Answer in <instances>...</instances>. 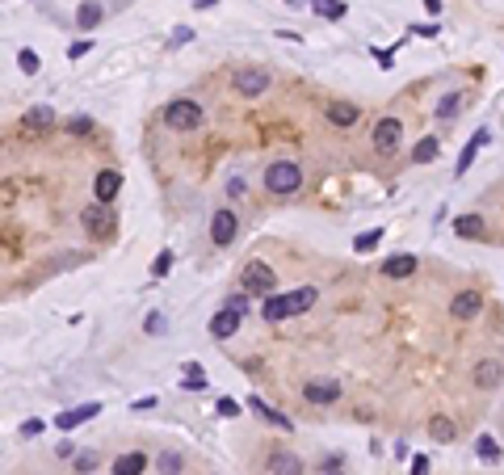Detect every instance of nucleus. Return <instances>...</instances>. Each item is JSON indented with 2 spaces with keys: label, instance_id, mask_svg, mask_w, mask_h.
I'll list each match as a JSON object with an SVG mask.
<instances>
[{
  "label": "nucleus",
  "instance_id": "4",
  "mask_svg": "<svg viewBox=\"0 0 504 475\" xmlns=\"http://www.w3.org/2000/svg\"><path fill=\"white\" fill-rule=\"evenodd\" d=\"M273 286H278V274L265 261H248L244 265V290L248 295H273Z\"/></svg>",
  "mask_w": 504,
  "mask_h": 475
},
{
  "label": "nucleus",
  "instance_id": "21",
  "mask_svg": "<svg viewBox=\"0 0 504 475\" xmlns=\"http://www.w3.org/2000/svg\"><path fill=\"white\" fill-rule=\"evenodd\" d=\"M454 434H458V429H454V421H450V417H442V413H437V417L429 421V438H433V442H454Z\"/></svg>",
  "mask_w": 504,
  "mask_h": 475
},
{
  "label": "nucleus",
  "instance_id": "11",
  "mask_svg": "<svg viewBox=\"0 0 504 475\" xmlns=\"http://www.w3.org/2000/svg\"><path fill=\"white\" fill-rule=\"evenodd\" d=\"M488 139H492V135H488V126H479V131H475V135L467 139V147H463V156H458V164H454V173H467V168L475 164V156H479V147H484Z\"/></svg>",
  "mask_w": 504,
  "mask_h": 475
},
{
  "label": "nucleus",
  "instance_id": "28",
  "mask_svg": "<svg viewBox=\"0 0 504 475\" xmlns=\"http://www.w3.org/2000/svg\"><path fill=\"white\" fill-rule=\"evenodd\" d=\"M379 240H383V227H374V232H362V236L353 240V248H357V253H374V248H379Z\"/></svg>",
  "mask_w": 504,
  "mask_h": 475
},
{
  "label": "nucleus",
  "instance_id": "9",
  "mask_svg": "<svg viewBox=\"0 0 504 475\" xmlns=\"http://www.w3.org/2000/svg\"><path fill=\"white\" fill-rule=\"evenodd\" d=\"M93 189H97V202H105V206H109V202L118 198V189H122V173H114V168H101Z\"/></svg>",
  "mask_w": 504,
  "mask_h": 475
},
{
  "label": "nucleus",
  "instance_id": "24",
  "mask_svg": "<svg viewBox=\"0 0 504 475\" xmlns=\"http://www.w3.org/2000/svg\"><path fill=\"white\" fill-rule=\"evenodd\" d=\"M76 21H80V29H93V25L101 21V4H93V0H84V4L76 8Z\"/></svg>",
  "mask_w": 504,
  "mask_h": 475
},
{
  "label": "nucleus",
  "instance_id": "42",
  "mask_svg": "<svg viewBox=\"0 0 504 475\" xmlns=\"http://www.w3.org/2000/svg\"><path fill=\"white\" fill-rule=\"evenodd\" d=\"M425 8H429V13H442V0H425Z\"/></svg>",
  "mask_w": 504,
  "mask_h": 475
},
{
  "label": "nucleus",
  "instance_id": "25",
  "mask_svg": "<svg viewBox=\"0 0 504 475\" xmlns=\"http://www.w3.org/2000/svg\"><path fill=\"white\" fill-rule=\"evenodd\" d=\"M252 408H257V413H261V417H265L269 425H278V429H290V421H286L282 413H273V408H269L265 400H257V396H252Z\"/></svg>",
  "mask_w": 504,
  "mask_h": 475
},
{
  "label": "nucleus",
  "instance_id": "29",
  "mask_svg": "<svg viewBox=\"0 0 504 475\" xmlns=\"http://www.w3.org/2000/svg\"><path fill=\"white\" fill-rule=\"evenodd\" d=\"M185 387H189V392H202V387H206V375H202V366H198V362H189V366H185Z\"/></svg>",
  "mask_w": 504,
  "mask_h": 475
},
{
  "label": "nucleus",
  "instance_id": "36",
  "mask_svg": "<svg viewBox=\"0 0 504 475\" xmlns=\"http://www.w3.org/2000/svg\"><path fill=\"white\" fill-rule=\"evenodd\" d=\"M93 467H97V455H93V450L76 459V471H80V475H88V471H93Z\"/></svg>",
  "mask_w": 504,
  "mask_h": 475
},
{
  "label": "nucleus",
  "instance_id": "38",
  "mask_svg": "<svg viewBox=\"0 0 504 475\" xmlns=\"http://www.w3.org/2000/svg\"><path fill=\"white\" fill-rule=\"evenodd\" d=\"M143 328H147V333H164V316H147Z\"/></svg>",
  "mask_w": 504,
  "mask_h": 475
},
{
  "label": "nucleus",
  "instance_id": "10",
  "mask_svg": "<svg viewBox=\"0 0 504 475\" xmlns=\"http://www.w3.org/2000/svg\"><path fill=\"white\" fill-rule=\"evenodd\" d=\"M50 122H55V109H50V105H34V109H25V114H21L17 131H25V135H29V131H42V126H50Z\"/></svg>",
  "mask_w": 504,
  "mask_h": 475
},
{
  "label": "nucleus",
  "instance_id": "30",
  "mask_svg": "<svg viewBox=\"0 0 504 475\" xmlns=\"http://www.w3.org/2000/svg\"><path fill=\"white\" fill-rule=\"evenodd\" d=\"M454 114H458V97L450 93V97H442V101H437V118L446 122V118H454Z\"/></svg>",
  "mask_w": 504,
  "mask_h": 475
},
{
  "label": "nucleus",
  "instance_id": "33",
  "mask_svg": "<svg viewBox=\"0 0 504 475\" xmlns=\"http://www.w3.org/2000/svg\"><path fill=\"white\" fill-rule=\"evenodd\" d=\"M67 131H71V135H88V131H93V118L76 114V118H67Z\"/></svg>",
  "mask_w": 504,
  "mask_h": 475
},
{
  "label": "nucleus",
  "instance_id": "12",
  "mask_svg": "<svg viewBox=\"0 0 504 475\" xmlns=\"http://www.w3.org/2000/svg\"><path fill=\"white\" fill-rule=\"evenodd\" d=\"M336 396H341V383H332V379L307 383V387H303V400H307V404H332Z\"/></svg>",
  "mask_w": 504,
  "mask_h": 475
},
{
  "label": "nucleus",
  "instance_id": "26",
  "mask_svg": "<svg viewBox=\"0 0 504 475\" xmlns=\"http://www.w3.org/2000/svg\"><path fill=\"white\" fill-rule=\"evenodd\" d=\"M475 450H479V459H484V463H500V446H496V438H488V434H484V438L475 442Z\"/></svg>",
  "mask_w": 504,
  "mask_h": 475
},
{
  "label": "nucleus",
  "instance_id": "43",
  "mask_svg": "<svg viewBox=\"0 0 504 475\" xmlns=\"http://www.w3.org/2000/svg\"><path fill=\"white\" fill-rule=\"evenodd\" d=\"M219 0H193V8H214Z\"/></svg>",
  "mask_w": 504,
  "mask_h": 475
},
{
  "label": "nucleus",
  "instance_id": "44",
  "mask_svg": "<svg viewBox=\"0 0 504 475\" xmlns=\"http://www.w3.org/2000/svg\"><path fill=\"white\" fill-rule=\"evenodd\" d=\"M328 475H341V471H328Z\"/></svg>",
  "mask_w": 504,
  "mask_h": 475
},
{
  "label": "nucleus",
  "instance_id": "35",
  "mask_svg": "<svg viewBox=\"0 0 504 475\" xmlns=\"http://www.w3.org/2000/svg\"><path fill=\"white\" fill-rule=\"evenodd\" d=\"M189 38H193V29H189V25H177V29H172V38H168V42H172V46H185V42H189Z\"/></svg>",
  "mask_w": 504,
  "mask_h": 475
},
{
  "label": "nucleus",
  "instance_id": "32",
  "mask_svg": "<svg viewBox=\"0 0 504 475\" xmlns=\"http://www.w3.org/2000/svg\"><path fill=\"white\" fill-rule=\"evenodd\" d=\"M17 63H21V72H25V76H34V72H38V55H34L29 46H25V51L17 55Z\"/></svg>",
  "mask_w": 504,
  "mask_h": 475
},
{
  "label": "nucleus",
  "instance_id": "45",
  "mask_svg": "<svg viewBox=\"0 0 504 475\" xmlns=\"http://www.w3.org/2000/svg\"><path fill=\"white\" fill-rule=\"evenodd\" d=\"M286 4H294V0H286Z\"/></svg>",
  "mask_w": 504,
  "mask_h": 475
},
{
  "label": "nucleus",
  "instance_id": "15",
  "mask_svg": "<svg viewBox=\"0 0 504 475\" xmlns=\"http://www.w3.org/2000/svg\"><path fill=\"white\" fill-rule=\"evenodd\" d=\"M265 467H269V475H303V463L294 455H286V450H273Z\"/></svg>",
  "mask_w": 504,
  "mask_h": 475
},
{
  "label": "nucleus",
  "instance_id": "20",
  "mask_svg": "<svg viewBox=\"0 0 504 475\" xmlns=\"http://www.w3.org/2000/svg\"><path fill=\"white\" fill-rule=\"evenodd\" d=\"M475 383L492 392V387L500 383V362H492V358H488V362H479V366H475Z\"/></svg>",
  "mask_w": 504,
  "mask_h": 475
},
{
  "label": "nucleus",
  "instance_id": "41",
  "mask_svg": "<svg viewBox=\"0 0 504 475\" xmlns=\"http://www.w3.org/2000/svg\"><path fill=\"white\" fill-rule=\"evenodd\" d=\"M429 471V459H425V455H416V459H412V475H425Z\"/></svg>",
  "mask_w": 504,
  "mask_h": 475
},
{
  "label": "nucleus",
  "instance_id": "40",
  "mask_svg": "<svg viewBox=\"0 0 504 475\" xmlns=\"http://www.w3.org/2000/svg\"><path fill=\"white\" fill-rule=\"evenodd\" d=\"M21 434H25V438H38V434H42V421H25Z\"/></svg>",
  "mask_w": 504,
  "mask_h": 475
},
{
  "label": "nucleus",
  "instance_id": "13",
  "mask_svg": "<svg viewBox=\"0 0 504 475\" xmlns=\"http://www.w3.org/2000/svg\"><path fill=\"white\" fill-rule=\"evenodd\" d=\"M236 328H240V312H236V307H223V312L210 320V337H219V341H227Z\"/></svg>",
  "mask_w": 504,
  "mask_h": 475
},
{
  "label": "nucleus",
  "instance_id": "27",
  "mask_svg": "<svg viewBox=\"0 0 504 475\" xmlns=\"http://www.w3.org/2000/svg\"><path fill=\"white\" fill-rule=\"evenodd\" d=\"M156 467H160V475H181L185 459H181L177 450H168V455H160V463H156Z\"/></svg>",
  "mask_w": 504,
  "mask_h": 475
},
{
  "label": "nucleus",
  "instance_id": "6",
  "mask_svg": "<svg viewBox=\"0 0 504 475\" xmlns=\"http://www.w3.org/2000/svg\"><path fill=\"white\" fill-rule=\"evenodd\" d=\"M210 240H214V244H231V240H236V215H231L227 206L214 210V219H210Z\"/></svg>",
  "mask_w": 504,
  "mask_h": 475
},
{
  "label": "nucleus",
  "instance_id": "16",
  "mask_svg": "<svg viewBox=\"0 0 504 475\" xmlns=\"http://www.w3.org/2000/svg\"><path fill=\"white\" fill-rule=\"evenodd\" d=\"M484 232H488V223L479 215H458L454 219V236H463V240H479Z\"/></svg>",
  "mask_w": 504,
  "mask_h": 475
},
{
  "label": "nucleus",
  "instance_id": "34",
  "mask_svg": "<svg viewBox=\"0 0 504 475\" xmlns=\"http://www.w3.org/2000/svg\"><path fill=\"white\" fill-rule=\"evenodd\" d=\"M219 417H240V404L231 396H219Z\"/></svg>",
  "mask_w": 504,
  "mask_h": 475
},
{
  "label": "nucleus",
  "instance_id": "1",
  "mask_svg": "<svg viewBox=\"0 0 504 475\" xmlns=\"http://www.w3.org/2000/svg\"><path fill=\"white\" fill-rule=\"evenodd\" d=\"M80 223H84V232H88L93 240H114V236H118V215H114V206H105V202L84 206Z\"/></svg>",
  "mask_w": 504,
  "mask_h": 475
},
{
  "label": "nucleus",
  "instance_id": "31",
  "mask_svg": "<svg viewBox=\"0 0 504 475\" xmlns=\"http://www.w3.org/2000/svg\"><path fill=\"white\" fill-rule=\"evenodd\" d=\"M168 269H172V253H168V248H164V253H160V257H156V261H151V278H164V274H168Z\"/></svg>",
  "mask_w": 504,
  "mask_h": 475
},
{
  "label": "nucleus",
  "instance_id": "17",
  "mask_svg": "<svg viewBox=\"0 0 504 475\" xmlns=\"http://www.w3.org/2000/svg\"><path fill=\"white\" fill-rule=\"evenodd\" d=\"M383 274H387V278H412V274H416V257H412V253H400V257H387V265H383Z\"/></svg>",
  "mask_w": 504,
  "mask_h": 475
},
{
  "label": "nucleus",
  "instance_id": "18",
  "mask_svg": "<svg viewBox=\"0 0 504 475\" xmlns=\"http://www.w3.org/2000/svg\"><path fill=\"white\" fill-rule=\"evenodd\" d=\"M143 471H147V455H139V450L114 459V475H143Z\"/></svg>",
  "mask_w": 504,
  "mask_h": 475
},
{
  "label": "nucleus",
  "instance_id": "14",
  "mask_svg": "<svg viewBox=\"0 0 504 475\" xmlns=\"http://www.w3.org/2000/svg\"><path fill=\"white\" fill-rule=\"evenodd\" d=\"M97 413H101V404H84V408H67V413H59V417H55V425H59V429H76L80 421H93Z\"/></svg>",
  "mask_w": 504,
  "mask_h": 475
},
{
  "label": "nucleus",
  "instance_id": "2",
  "mask_svg": "<svg viewBox=\"0 0 504 475\" xmlns=\"http://www.w3.org/2000/svg\"><path fill=\"white\" fill-rule=\"evenodd\" d=\"M164 122H168L172 131H198V126H202V105L189 101V97L168 101V105H164Z\"/></svg>",
  "mask_w": 504,
  "mask_h": 475
},
{
  "label": "nucleus",
  "instance_id": "22",
  "mask_svg": "<svg viewBox=\"0 0 504 475\" xmlns=\"http://www.w3.org/2000/svg\"><path fill=\"white\" fill-rule=\"evenodd\" d=\"M437 152H442V143H437L433 135H425V139L412 147V160H416V164H429V160H437Z\"/></svg>",
  "mask_w": 504,
  "mask_h": 475
},
{
  "label": "nucleus",
  "instance_id": "3",
  "mask_svg": "<svg viewBox=\"0 0 504 475\" xmlns=\"http://www.w3.org/2000/svg\"><path fill=\"white\" fill-rule=\"evenodd\" d=\"M303 185V173H299V164H290V160H278V164H269L265 168V189L269 194H294Z\"/></svg>",
  "mask_w": 504,
  "mask_h": 475
},
{
  "label": "nucleus",
  "instance_id": "19",
  "mask_svg": "<svg viewBox=\"0 0 504 475\" xmlns=\"http://www.w3.org/2000/svg\"><path fill=\"white\" fill-rule=\"evenodd\" d=\"M328 122H332V126H353V122H357V105L332 101V105H328Z\"/></svg>",
  "mask_w": 504,
  "mask_h": 475
},
{
  "label": "nucleus",
  "instance_id": "7",
  "mask_svg": "<svg viewBox=\"0 0 504 475\" xmlns=\"http://www.w3.org/2000/svg\"><path fill=\"white\" fill-rule=\"evenodd\" d=\"M374 147L387 152V156L400 147V118H383V122L374 126Z\"/></svg>",
  "mask_w": 504,
  "mask_h": 475
},
{
  "label": "nucleus",
  "instance_id": "8",
  "mask_svg": "<svg viewBox=\"0 0 504 475\" xmlns=\"http://www.w3.org/2000/svg\"><path fill=\"white\" fill-rule=\"evenodd\" d=\"M479 307H484V295H479V290H458L454 303H450V312H454L458 320H475Z\"/></svg>",
  "mask_w": 504,
  "mask_h": 475
},
{
  "label": "nucleus",
  "instance_id": "5",
  "mask_svg": "<svg viewBox=\"0 0 504 475\" xmlns=\"http://www.w3.org/2000/svg\"><path fill=\"white\" fill-rule=\"evenodd\" d=\"M236 88H240L244 97H257V93L269 88V72H261V67H244V72H236Z\"/></svg>",
  "mask_w": 504,
  "mask_h": 475
},
{
  "label": "nucleus",
  "instance_id": "37",
  "mask_svg": "<svg viewBox=\"0 0 504 475\" xmlns=\"http://www.w3.org/2000/svg\"><path fill=\"white\" fill-rule=\"evenodd\" d=\"M88 46H93V42H88V38H80V42H71V46H67V59H80V55H84V51H88Z\"/></svg>",
  "mask_w": 504,
  "mask_h": 475
},
{
  "label": "nucleus",
  "instance_id": "39",
  "mask_svg": "<svg viewBox=\"0 0 504 475\" xmlns=\"http://www.w3.org/2000/svg\"><path fill=\"white\" fill-rule=\"evenodd\" d=\"M130 408H135V413H151V408H156V396H147V400H135Z\"/></svg>",
  "mask_w": 504,
  "mask_h": 475
},
{
  "label": "nucleus",
  "instance_id": "23",
  "mask_svg": "<svg viewBox=\"0 0 504 475\" xmlns=\"http://www.w3.org/2000/svg\"><path fill=\"white\" fill-rule=\"evenodd\" d=\"M311 8H315L320 17H332V21H341V17L349 13V4H345V0H311Z\"/></svg>",
  "mask_w": 504,
  "mask_h": 475
}]
</instances>
